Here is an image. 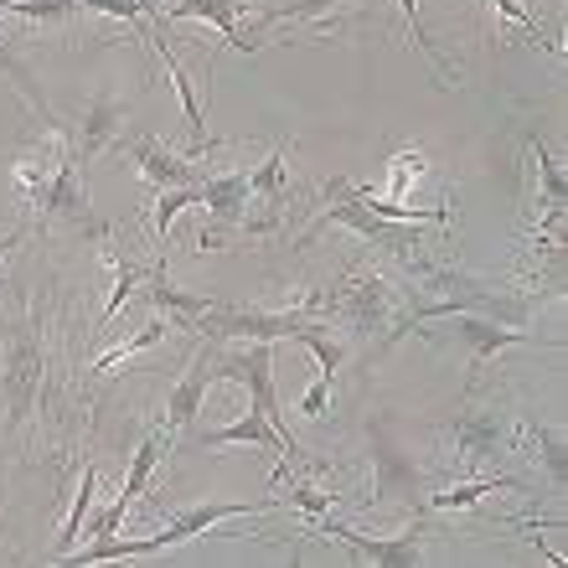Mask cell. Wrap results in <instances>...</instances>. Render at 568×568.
Masks as SVG:
<instances>
[{"instance_id": "4", "label": "cell", "mask_w": 568, "mask_h": 568, "mask_svg": "<svg viewBox=\"0 0 568 568\" xmlns=\"http://www.w3.org/2000/svg\"><path fill=\"white\" fill-rule=\"evenodd\" d=\"M212 367H217V377H233V383L248 388V408L264 414V419L280 429V439L290 445V455H295L300 470H326L321 460H311V455L300 449V439L290 434V424H284V404H280V388H274V352H270V342L233 346V352H223V357H212Z\"/></svg>"}, {"instance_id": "11", "label": "cell", "mask_w": 568, "mask_h": 568, "mask_svg": "<svg viewBox=\"0 0 568 568\" xmlns=\"http://www.w3.org/2000/svg\"><path fill=\"white\" fill-rule=\"evenodd\" d=\"M212 357H217V352H202V357L186 367V377L171 388V398H165V445H171L181 429H192V419L202 414V398H207V388L217 383Z\"/></svg>"}, {"instance_id": "20", "label": "cell", "mask_w": 568, "mask_h": 568, "mask_svg": "<svg viewBox=\"0 0 568 568\" xmlns=\"http://www.w3.org/2000/svg\"><path fill=\"white\" fill-rule=\"evenodd\" d=\"M295 342L305 346V352H311V357H315V367H321V373H326V377H336V367H342V362H346V346H342V336H331V326H321V321H305V326L295 331Z\"/></svg>"}, {"instance_id": "18", "label": "cell", "mask_w": 568, "mask_h": 568, "mask_svg": "<svg viewBox=\"0 0 568 568\" xmlns=\"http://www.w3.org/2000/svg\"><path fill=\"white\" fill-rule=\"evenodd\" d=\"M501 486H517L511 476H480V480H465V486H434L429 496H424V511H460V507H476L480 496H496Z\"/></svg>"}, {"instance_id": "24", "label": "cell", "mask_w": 568, "mask_h": 568, "mask_svg": "<svg viewBox=\"0 0 568 568\" xmlns=\"http://www.w3.org/2000/svg\"><path fill=\"white\" fill-rule=\"evenodd\" d=\"M523 439H527L532 449H538V460L548 465V476H554V486H564L568 470H564V439H558V429H538V424H527Z\"/></svg>"}, {"instance_id": "32", "label": "cell", "mask_w": 568, "mask_h": 568, "mask_svg": "<svg viewBox=\"0 0 568 568\" xmlns=\"http://www.w3.org/2000/svg\"><path fill=\"white\" fill-rule=\"evenodd\" d=\"M124 517H130V507H124L120 496H114V507H109V511H99V517H93V523H89V538H93V542H99V538H114V532H120V523H124Z\"/></svg>"}, {"instance_id": "33", "label": "cell", "mask_w": 568, "mask_h": 568, "mask_svg": "<svg viewBox=\"0 0 568 568\" xmlns=\"http://www.w3.org/2000/svg\"><path fill=\"white\" fill-rule=\"evenodd\" d=\"M21 239H27V227H11V233H0V258L11 254V248H16Z\"/></svg>"}, {"instance_id": "25", "label": "cell", "mask_w": 568, "mask_h": 568, "mask_svg": "<svg viewBox=\"0 0 568 568\" xmlns=\"http://www.w3.org/2000/svg\"><path fill=\"white\" fill-rule=\"evenodd\" d=\"M89 507H93V465L83 470V486H78V496H73V511H68V523H62L58 558H68V548L78 542V532H83V517H89Z\"/></svg>"}, {"instance_id": "3", "label": "cell", "mask_w": 568, "mask_h": 568, "mask_svg": "<svg viewBox=\"0 0 568 568\" xmlns=\"http://www.w3.org/2000/svg\"><path fill=\"white\" fill-rule=\"evenodd\" d=\"M367 445H373V501H367V507H373V511L404 507L408 517H414V511H424V496L439 486V476H434L429 465L414 460V455L398 445V434H393L388 419H373Z\"/></svg>"}, {"instance_id": "22", "label": "cell", "mask_w": 568, "mask_h": 568, "mask_svg": "<svg viewBox=\"0 0 568 568\" xmlns=\"http://www.w3.org/2000/svg\"><path fill=\"white\" fill-rule=\"evenodd\" d=\"M284 155H290V145H280L270 161L258 165V171H248V196H258L264 207H280V192H284Z\"/></svg>"}, {"instance_id": "2", "label": "cell", "mask_w": 568, "mask_h": 568, "mask_svg": "<svg viewBox=\"0 0 568 568\" xmlns=\"http://www.w3.org/2000/svg\"><path fill=\"white\" fill-rule=\"evenodd\" d=\"M300 315H311V321H342L346 331L373 336V331L398 326V284L383 280V274H346L342 284L300 300Z\"/></svg>"}, {"instance_id": "10", "label": "cell", "mask_w": 568, "mask_h": 568, "mask_svg": "<svg viewBox=\"0 0 568 568\" xmlns=\"http://www.w3.org/2000/svg\"><path fill=\"white\" fill-rule=\"evenodd\" d=\"M449 445H455V465L460 470H480V465H491L507 445V424L501 414H455L449 424Z\"/></svg>"}, {"instance_id": "5", "label": "cell", "mask_w": 568, "mask_h": 568, "mask_svg": "<svg viewBox=\"0 0 568 568\" xmlns=\"http://www.w3.org/2000/svg\"><path fill=\"white\" fill-rule=\"evenodd\" d=\"M439 321H445L439 331H419V336H429V342L460 346L465 357H470V373H480V367H486V362H491L496 352H507V346L532 342V331L507 326V321H491V315H476V311H449V315H439Z\"/></svg>"}, {"instance_id": "26", "label": "cell", "mask_w": 568, "mask_h": 568, "mask_svg": "<svg viewBox=\"0 0 568 568\" xmlns=\"http://www.w3.org/2000/svg\"><path fill=\"white\" fill-rule=\"evenodd\" d=\"M140 280H145V270H140L135 258L124 254L120 264H114V295H109V305H104V326H109V321H114V315L124 311V300H130V295H135V290H140Z\"/></svg>"}, {"instance_id": "7", "label": "cell", "mask_w": 568, "mask_h": 568, "mask_svg": "<svg viewBox=\"0 0 568 568\" xmlns=\"http://www.w3.org/2000/svg\"><path fill=\"white\" fill-rule=\"evenodd\" d=\"M315 527L326 532V538L346 542L357 558H367V564H383V568H408V564H424V532L419 527H408V532H393V538H373V532H357V527L346 523H331L326 517H315Z\"/></svg>"}, {"instance_id": "9", "label": "cell", "mask_w": 568, "mask_h": 568, "mask_svg": "<svg viewBox=\"0 0 568 568\" xmlns=\"http://www.w3.org/2000/svg\"><path fill=\"white\" fill-rule=\"evenodd\" d=\"M202 186V202L212 207V227H202V248H217L223 243V233H233V227L248 217V171H227V176H202L196 181Z\"/></svg>"}, {"instance_id": "1", "label": "cell", "mask_w": 568, "mask_h": 568, "mask_svg": "<svg viewBox=\"0 0 568 568\" xmlns=\"http://www.w3.org/2000/svg\"><path fill=\"white\" fill-rule=\"evenodd\" d=\"M47 377V346L37 315L21 311L11 321H0V398H6V429H27L37 393Z\"/></svg>"}, {"instance_id": "28", "label": "cell", "mask_w": 568, "mask_h": 568, "mask_svg": "<svg viewBox=\"0 0 568 568\" xmlns=\"http://www.w3.org/2000/svg\"><path fill=\"white\" fill-rule=\"evenodd\" d=\"M280 501H284V507H300L305 517H326L336 496L321 491V486H305V480H290V496H280Z\"/></svg>"}, {"instance_id": "27", "label": "cell", "mask_w": 568, "mask_h": 568, "mask_svg": "<svg viewBox=\"0 0 568 568\" xmlns=\"http://www.w3.org/2000/svg\"><path fill=\"white\" fill-rule=\"evenodd\" d=\"M78 11H104V16H120V21H130V27H145V16H155V21H161V11H155V0H78Z\"/></svg>"}, {"instance_id": "13", "label": "cell", "mask_w": 568, "mask_h": 568, "mask_svg": "<svg viewBox=\"0 0 568 568\" xmlns=\"http://www.w3.org/2000/svg\"><path fill=\"white\" fill-rule=\"evenodd\" d=\"M202 445L207 449H223V445H254V449H264V455H290V445L280 439V429H274L264 414H243L239 424H227V429H207L202 434ZM290 465H295V455H290Z\"/></svg>"}, {"instance_id": "6", "label": "cell", "mask_w": 568, "mask_h": 568, "mask_svg": "<svg viewBox=\"0 0 568 568\" xmlns=\"http://www.w3.org/2000/svg\"><path fill=\"white\" fill-rule=\"evenodd\" d=\"M326 223L352 227L357 239H367V243H377V248L398 254L408 270H424V264H429V258L419 254L424 243H419V233H414V223H393V217L373 212L367 202H357V196H336V202H326Z\"/></svg>"}, {"instance_id": "12", "label": "cell", "mask_w": 568, "mask_h": 568, "mask_svg": "<svg viewBox=\"0 0 568 568\" xmlns=\"http://www.w3.org/2000/svg\"><path fill=\"white\" fill-rule=\"evenodd\" d=\"M135 165H140V176H145L150 186H161V192H171V186H196V181H202V165L176 155V150H165L161 140H140Z\"/></svg>"}, {"instance_id": "30", "label": "cell", "mask_w": 568, "mask_h": 568, "mask_svg": "<svg viewBox=\"0 0 568 568\" xmlns=\"http://www.w3.org/2000/svg\"><path fill=\"white\" fill-rule=\"evenodd\" d=\"M326 404H331V377L315 373V383L305 388V398H300V414H305V419H326Z\"/></svg>"}, {"instance_id": "31", "label": "cell", "mask_w": 568, "mask_h": 568, "mask_svg": "<svg viewBox=\"0 0 568 568\" xmlns=\"http://www.w3.org/2000/svg\"><path fill=\"white\" fill-rule=\"evenodd\" d=\"M491 6H496V16H507L511 27H523L527 37H538V42H542V21H538V16H527L523 0H491ZM542 47H548V42H542Z\"/></svg>"}, {"instance_id": "14", "label": "cell", "mask_w": 568, "mask_h": 568, "mask_svg": "<svg viewBox=\"0 0 568 568\" xmlns=\"http://www.w3.org/2000/svg\"><path fill=\"white\" fill-rule=\"evenodd\" d=\"M150 305H155V311H161L176 331H186V326L196 321V315H207L212 305H217V300L192 295V290H176V284H171V274H165V264H161V270L150 274Z\"/></svg>"}, {"instance_id": "17", "label": "cell", "mask_w": 568, "mask_h": 568, "mask_svg": "<svg viewBox=\"0 0 568 568\" xmlns=\"http://www.w3.org/2000/svg\"><path fill=\"white\" fill-rule=\"evenodd\" d=\"M254 6L264 16V27H295V21H326L331 11H342V6H357V0H243V11Z\"/></svg>"}, {"instance_id": "29", "label": "cell", "mask_w": 568, "mask_h": 568, "mask_svg": "<svg viewBox=\"0 0 568 568\" xmlns=\"http://www.w3.org/2000/svg\"><path fill=\"white\" fill-rule=\"evenodd\" d=\"M398 6H404V21H408V37H414V47H419V52H429L434 58V47H429V37H424V27H419V0H398ZM434 68H439V78H445V83H455V73H449L445 62L434 58Z\"/></svg>"}, {"instance_id": "23", "label": "cell", "mask_w": 568, "mask_h": 568, "mask_svg": "<svg viewBox=\"0 0 568 568\" xmlns=\"http://www.w3.org/2000/svg\"><path fill=\"white\" fill-rule=\"evenodd\" d=\"M202 202V186H171V192H161V202H155V243L165 248V239H171V223H176L181 207H196Z\"/></svg>"}, {"instance_id": "16", "label": "cell", "mask_w": 568, "mask_h": 568, "mask_svg": "<svg viewBox=\"0 0 568 568\" xmlns=\"http://www.w3.org/2000/svg\"><path fill=\"white\" fill-rule=\"evenodd\" d=\"M155 42V52L165 58V73L176 78V93H181V109H186V130H192V150L202 155V150H212V135H207V114H202V104H196V89H192V73L181 68V58L171 52V42H165V31H155L150 37Z\"/></svg>"}, {"instance_id": "15", "label": "cell", "mask_w": 568, "mask_h": 568, "mask_svg": "<svg viewBox=\"0 0 568 568\" xmlns=\"http://www.w3.org/2000/svg\"><path fill=\"white\" fill-rule=\"evenodd\" d=\"M165 16H171V21H207V27L223 31L227 47H243V52H248V42H243V31H239L243 0H176Z\"/></svg>"}, {"instance_id": "19", "label": "cell", "mask_w": 568, "mask_h": 568, "mask_svg": "<svg viewBox=\"0 0 568 568\" xmlns=\"http://www.w3.org/2000/svg\"><path fill=\"white\" fill-rule=\"evenodd\" d=\"M532 155H538V176H542V233H558V223H564V176H558L554 155L542 150V140H532Z\"/></svg>"}, {"instance_id": "8", "label": "cell", "mask_w": 568, "mask_h": 568, "mask_svg": "<svg viewBox=\"0 0 568 568\" xmlns=\"http://www.w3.org/2000/svg\"><path fill=\"white\" fill-rule=\"evenodd\" d=\"M124 120H130V104H120V99H93L89 109H83V120H78V130H68V150H73V165H83L89 171L99 155H104L114 140L124 135Z\"/></svg>"}, {"instance_id": "21", "label": "cell", "mask_w": 568, "mask_h": 568, "mask_svg": "<svg viewBox=\"0 0 568 568\" xmlns=\"http://www.w3.org/2000/svg\"><path fill=\"white\" fill-rule=\"evenodd\" d=\"M165 331H176V326H171V321H165V315H155V321H145V326H140L135 336H130V342H120V346H114V352H104V357L93 362L89 373L99 377V373H109V367H120V362L140 357V352H145V346H155V342H161Z\"/></svg>"}]
</instances>
